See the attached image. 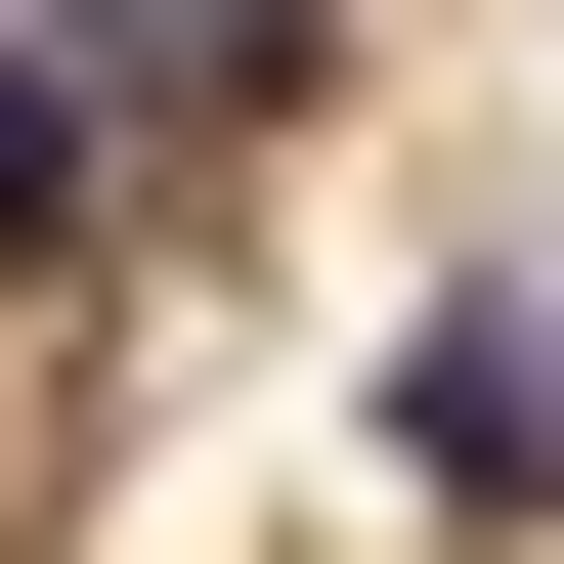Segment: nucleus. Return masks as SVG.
Listing matches in <instances>:
<instances>
[{
    "label": "nucleus",
    "mask_w": 564,
    "mask_h": 564,
    "mask_svg": "<svg viewBox=\"0 0 564 564\" xmlns=\"http://www.w3.org/2000/svg\"><path fill=\"white\" fill-rule=\"evenodd\" d=\"M391 478H434V521H564V304H521V261L391 348Z\"/></svg>",
    "instance_id": "obj_1"
},
{
    "label": "nucleus",
    "mask_w": 564,
    "mask_h": 564,
    "mask_svg": "<svg viewBox=\"0 0 564 564\" xmlns=\"http://www.w3.org/2000/svg\"><path fill=\"white\" fill-rule=\"evenodd\" d=\"M131 217V44H0V261H87Z\"/></svg>",
    "instance_id": "obj_2"
},
{
    "label": "nucleus",
    "mask_w": 564,
    "mask_h": 564,
    "mask_svg": "<svg viewBox=\"0 0 564 564\" xmlns=\"http://www.w3.org/2000/svg\"><path fill=\"white\" fill-rule=\"evenodd\" d=\"M87 44H174V87H261V44H304V0H87Z\"/></svg>",
    "instance_id": "obj_3"
}]
</instances>
